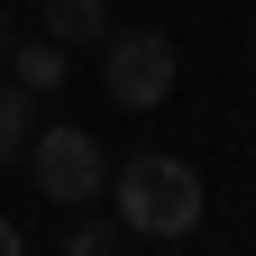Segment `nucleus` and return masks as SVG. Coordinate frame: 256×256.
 <instances>
[{"label": "nucleus", "instance_id": "1", "mask_svg": "<svg viewBox=\"0 0 256 256\" xmlns=\"http://www.w3.org/2000/svg\"><path fill=\"white\" fill-rule=\"evenodd\" d=\"M110 202H119L128 238H183L192 220H202V174H192L183 156H128L119 183H110Z\"/></svg>", "mask_w": 256, "mask_h": 256}, {"label": "nucleus", "instance_id": "2", "mask_svg": "<svg viewBox=\"0 0 256 256\" xmlns=\"http://www.w3.org/2000/svg\"><path fill=\"white\" fill-rule=\"evenodd\" d=\"M101 82H110L119 110H156L183 82V55H174L165 28H101Z\"/></svg>", "mask_w": 256, "mask_h": 256}, {"label": "nucleus", "instance_id": "3", "mask_svg": "<svg viewBox=\"0 0 256 256\" xmlns=\"http://www.w3.org/2000/svg\"><path fill=\"white\" fill-rule=\"evenodd\" d=\"M18 156H28V174H37V192H46V202H64V210H82V202H101V192H110V156L92 146L74 119L37 128Z\"/></svg>", "mask_w": 256, "mask_h": 256}, {"label": "nucleus", "instance_id": "4", "mask_svg": "<svg viewBox=\"0 0 256 256\" xmlns=\"http://www.w3.org/2000/svg\"><path fill=\"white\" fill-rule=\"evenodd\" d=\"M37 18H46V37H55V46H101L110 0H37Z\"/></svg>", "mask_w": 256, "mask_h": 256}, {"label": "nucleus", "instance_id": "5", "mask_svg": "<svg viewBox=\"0 0 256 256\" xmlns=\"http://www.w3.org/2000/svg\"><path fill=\"white\" fill-rule=\"evenodd\" d=\"M64 74H74V46H55V37H37V46H10V82H18V92H37V101H46Z\"/></svg>", "mask_w": 256, "mask_h": 256}, {"label": "nucleus", "instance_id": "6", "mask_svg": "<svg viewBox=\"0 0 256 256\" xmlns=\"http://www.w3.org/2000/svg\"><path fill=\"white\" fill-rule=\"evenodd\" d=\"M37 138V92H18V82H0V165Z\"/></svg>", "mask_w": 256, "mask_h": 256}, {"label": "nucleus", "instance_id": "7", "mask_svg": "<svg viewBox=\"0 0 256 256\" xmlns=\"http://www.w3.org/2000/svg\"><path fill=\"white\" fill-rule=\"evenodd\" d=\"M110 247H128V229L119 220H92V202H82V220L64 229V256H110Z\"/></svg>", "mask_w": 256, "mask_h": 256}, {"label": "nucleus", "instance_id": "8", "mask_svg": "<svg viewBox=\"0 0 256 256\" xmlns=\"http://www.w3.org/2000/svg\"><path fill=\"white\" fill-rule=\"evenodd\" d=\"M18 247H28V238H18V220H0V256H18Z\"/></svg>", "mask_w": 256, "mask_h": 256}, {"label": "nucleus", "instance_id": "9", "mask_svg": "<svg viewBox=\"0 0 256 256\" xmlns=\"http://www.w3.org/2000/svg\"><path fill=\"white\" fill-rule=\"evenodd\" d=\"M0 55H10V10H0Z\"/></svg>", "mask_w": 256, "mask_h": 256}, {"label": "nucleus", "instance_id": "10", "mask_svg": "<svg viewBox=\"0 0 256 256\" xmlns=\"http://www.w3.org/2000/svg\"><path fill=\"white\" fill-rule=\"evenodd\" d=\"M247 64H256V46H247Z\"/></svg>", "mask_w": 256, "mask_h": 256}]
</instances>
